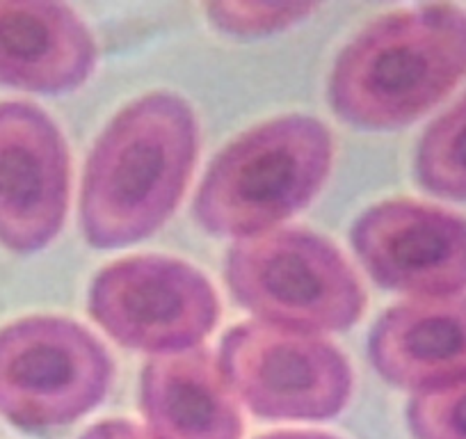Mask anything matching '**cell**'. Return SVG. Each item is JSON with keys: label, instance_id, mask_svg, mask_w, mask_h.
Here are the masks:
<instances>
[{"label": "cell", "instance_id": "4", "mask_svg": "<svg viewBox=\"0 0 466 439\" xmlns=\"http://www.w3.org/2000/svg\"><path fill=\"white\" fill-rule=\"evenodd\" d=\"M224 277L233 298L258 321L298 332H345L366 309L355 268L329 240L304 230L236 240Z\"/></svg>", "mask_w": 466, "mask_h": 439}, {"label": "cell", "instance_id": "2", "mask_svg": "<svg viewBox=\"0 0 466 439\" xmlns=\"http://www.w3.org/2000/svg\"><path fill=\"white\" fill-rule=\"evenodd\" d=\"M466 76V12L423 5L366 26L336 57L329 103L364 131H396L423 117Z\"/></svg>", "mask_w": 466, "mask_h": 439}, {"label": "cell", "instance_id": "6", "mask_svg": "<svg viewBox=\"0 0 466 439\" xmlns=\"http://www.w3.org/2000/svg\"><path fill=\"white\" fill-rule=\"evenodd\" d=\"M218 362L231 392L266 419H331L352 393V369L334 343L270 322L231 327Z\"/></svg>", "mask_w": 466, "mask_h": 439}, {"label": "cell", "instance_id": "14", "mask_svg": "<svg viewBox=\"0 0 466 439\" xmlns=\"http://www.w3.org/2000/svg\"><path fill=\"white\" fill-rule=\"evenodd\" d=\"M318 5L311 3H213L206 7L219 33L233 37H266L307 21Z\"/></svg>", "mask_w": 466, "mask_h": 439}, {"label": "cell", "instance_id": "12", "mask_svg": "<svg viewBox=\"0 0 466 439\" xmlns=\"http://www.w3.org/2000/svg\"><path fill=\"white\" fill-rule=\"evenodd\" d=\"M154 439H240L243 416L219 362L204 348L154 357L140 380Z\"/></svg>", "mask_w": 466, "mask_h": 439}, {"label": "cell", "instance_id": "5", "mask_svg": "<svg viewBox=\"0 0 466 439\" xmlns=\"http://www.w3.org/2000/svg\"><path fill=\"white\" fill-rule=\"evenodd\" d=\"M115 364L80 322L30 316L0 330V416L25 430L74 424L106 398Z\"/></svg>", "mask_w": 466, "mask_h": 439}, {"label": "cell", "instance_id": "9", "mask_svg": "<svg viewBox=\"0 0 466 439\" xmlns=\"http://www.w3.org/2000/svg\"><path fill=\"white\" fill-rule=\"evenodd\" d=\"M69 149L57 124L25 101L0 103V245L48 248L69 206Z\"/></svg>", "mask_w": 466, "mask_h": 439}, {"label": "cell", "instance_id": "10", "mask_svg": "<svg viewBox=\"0 0 466 439\" xmlns=\"http://www.w3.org/2000/svg\"><path fill=\"white\" fill-rule=\"evenodd\" d=\"M373 369L393 387L423 393L466 380V291L387 309L369 337Z\"/></svg>", "mask_w": 466, "mask_h": 439}, {"label": "cell", "instance_id": "13", "mask_svg": "<svg viewBox=\"0 0 466 439\" xmlns=\"http://www.w3.org/2000/svg\"><path fill=\"white\" fill-rule=\"evenodd\" d=\"M416 179L432 195L466 201V94L420 138Z\"/></svg>", "mask_w": 466, "mask_h": 439}, {"label": "cell", "instance_id": "15", "mask_svg": "<svg viewBox=\"0 0 466 439\" xmlns=\"http://www.w3.org/2000/svg\"><path fill=\"white\" fill-rule=\"evenodd\" d=\"M407 424L416 439H466V380L416 393L407 407Z\"/></svg>", "mask_w": 466, "mask_h": 439}, {"label": "cell", "instance_id": "16", "mask_svg": "<svg viewBox=\"0 0 466 439\" xmlns=\"http://www.w3.org/2000/svg\"><path fill=\"white\" fill-rule=\"evenodd\" d=\"M80 439H154L147 430H142L140 425L131 424V421H103V424L92 425L87 433Z\"/></svg>", "mask_w": 466, "mask_h": 439}, {"label": "cell", "instance_id": "8", "mask_svg": "<svg viewBox=\"0 0 466 439\" xmlns=\"http://www.w3.org/2000/svg\"><path fill=\"white\" fill-rule=\"evenodd\" d=\"M352 248L380 286L420 298L466 291V220L411 199L373 206L352 227Z\"/></svg>", "mask_w": 466, "mask_h": 439}, {"label": "cell", "instance_id": "3", "mask_svg": "<svg viewBox=\"0 0 466 439\" xmlns=\"http://www.w3.org/2000/svg\"><path fill=\"white\" fill-rule=\"evenodd\" d=\"M334 142L318 119L286 115L233 140L210 163L195 218L206 231L243 240L272 231L320 192Z\"/></svg>", "mask_w": 466, "mask_h": 439}, {"label": "cell", "instance_id": "17", "mask_svg": "<svg viewBox=\"0 0 466 439\" xmlns=\"http://www.w3.org/2000/svg\"><path fill=\"white\" fill-rule=\"evenodd\" d=\"M261 439H336L331 434H322V433H275V434H266Z\"/></svg>", "mask_w": 466, "mask_h": 439}, {"label": "cell", "instance_id": "1", "mask_svg": "<svg viewBox=\"0 0 466 439\" xmlns=\"http://www.w3.org/2000/svg\"><path fill=\"white\" fill-rule=\"evenodd\" d=\"M199 154L195 110L177 94L128 103L89 154L80 190V227L96 250L149 239L186 195Z\"/></svg>", "mask_w": 466, "mask_h": 439}, {"label": "cell", "instance_id": "7", "mask_svg": "<svg viewBox=\"0 0 466 439\" xmlns=\"http://www.w3.org/2000/svg\"><path fill=\"white\" fill-rule=\"evenodd\" d=\"M89 313L116 343L163 357L201 348L219 321V300L197 268L147 254L94 277Z\"/></svg>", "mask_w": 466, "mask_h": 439}, {"label": "cell", "instance_id": "11", "mask_svg": "<svg viewBox=\"0 0 466 439\" xmlns=\"http://www.w3.org/2000/svg\"><path fill=\"white\" fill-rule=\"evenodd\" d=\"M96 42L71 7L0 0V83L35 94L78 89L96 66Z\"/></svg>", "mask_w": 466, "mask_h": 439}]
</instances>
